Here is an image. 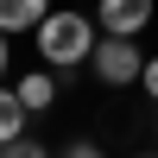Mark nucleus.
<instances>
[{"label":"nucleus","mask_w":158,"mask_h":158,"mask_svg":"<svg viewBox=\"0 0 158 158\" xmlns=\"http://www.w3.org/2000/svg\"><path fill=\"white\" fill-rule=\"evenodd\" d=\"M32 44H38V57H44L51 70H76V63L95 57L101 25L89 19V13H76V6H57V13H51V19L32 32Z\"/></svg>","instance_id":"1"},{"label":"nucleus","mask_w":158,"mask_h":158,"mask_svg":"<svg viewBox=\"0 0 158 158\" xmlns=\"http://www.w3.org/2000/svg\"><path fill=\"white\" fill-rule=\"evenodd\" d=\"M89 70H95L101 89H139V76H146V51H139V38H101L95 57H89Z\"/></svg>","instance_id":"2"},{"label":"nucleus","mask_w":158,"mask_h":158,"mask_svg":"<svg viewBox=\"0 0 158 158\" xmlns=\"http://www.w3.org/2000/svg\"><path fill=\"white\" fill-rule=\"evenodd\" d=\"M152 13H158V0H101L95 25H101V38H139L152 25Z\"/></svg>","instance_id":"3"},{"label":"nucleus","mask_w":158,"mask_h":158,"mask_svg":"<svg viewBox=\"0 0 158 158\" xmlns=\"http://www.w3.org/2000/svg\"><path fill=\"white\" fill-rule=\"evenodd\" d=\"M51 13H57L51 0H0V32H6V38H19V32H38Z\"/></svg>","instance_id":"4"},{"label":"nucleus","mask_w":158,"mask_h":158,"mask_svg":"<svg viewBox=\"0 0 158 158\" xmlns=\"http://www.w3.org/2000/svg\"><path fill=\"white\" fill-rule=\"evenodd\" d=\"M13 89H19V101H25V114H44L51 101H57V82H51L44 70H25V76H19Z\"/></svg>","instance_id":"5"},{"label":"nucleus","mask_w":158,"mask_h":158,"mask_svg":"<svg viewBox=\"0 0 158 158\" xmlns=\"http://www.w3.org/2000/svg\"><path fill=\"white\" fill-rule=\"evenodd\" d=\"M13 139H25V101L19 89H0V146H13Z\"/></svg>","instance_id":"6"},{"label":"nucleus","mask_w":158,"mask_h":158,"mask_svg":"<svg viewBox=\"0 0 158 158\" xmlns=\"http://www.w3.org/2000/svg\"><path fill=\"white\" fill-rule=\"evenodd\" d=\"M0 158H51L38 139H13V146H0Z\"/></svg>","instance_id":"7"},{"label":"nucleus","mask_w":158,"mask_h":158,"mask_svg":"<svg viewBox=\"0 0 158 158\" xmlns=\"http://www.w3.org/2000/svg\"><path fill=\"white\" fill-rule=\"evenodd\" d=\"M63 158H108V152H101L95 139H70V146H63Z\"/></svg>","instance_id":"8"},{"label":"nucleus","mask_w":158,"mask_h":158,"mask_svg":"<svg viewBox=\"0 0 158 158\" xmlns=\"http://www.w3.org/2000/svg\"><path fill=\"white\" fill-rule=\"evenodd\" d=\"M139 89H146V95L158 101V57H146V76H139Z\"/></svg>","instance_id":"9"},{"label":"nucleus","mask_w":158,"mask_h":158,"mask_svg":"<svg viewBox=\"0 0 158 158\" xmlns=\"http://www.w3.org/2000/svg\"><path fill=\"white\" fill-rule=\"evenodd\" d=\"M6 63H13V38L0 32V76H6Z\"/></svg>","instance_id":"10"},{"label":"nucleus","mask_w":158,"mask_h":158,"mask_svg":"<svg viewBox=\"0 0 158 158\" xmlns=\"http://www.w3.org/2000/svg\"><path fill=\"white\" fill-rule=\"evenodd\" d=\"M146 158H158V152H146Z\"/></svg>","instance_id":"11"}]
</instances>
